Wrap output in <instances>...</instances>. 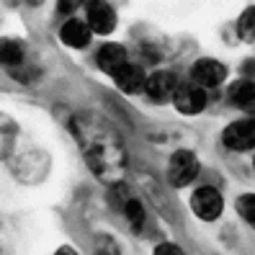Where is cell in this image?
<instances>
[{
	"instance_id": "3",
	"label": "cell",
	"mask_w": 255,
	"mask_h": 255,
	"mask_svg": "<svg viewBox=\"0 0 255 255\" xmlns=\"http://www.w3.org/2000/svg\"><path fill=\"white\" fill-rule=\"evenodd\" d=\"M191 209H193V214H196L199 219L214 222V219L222 214V209H224L222 193H219L214 186H201V188L193 191V196H191Z\"/></svg>"
},
{
	"instance_id": "16",
	"label": "cell",
	"mask_w": 255,
	"mask_h": 255,
	"mask_svg": "<svg viewBox=\"0 0 255 255\" xmlns=\"http://www.w3.org/2000/svg\"><path fill=\"white\" fill-rule=\"evenodd\" d=\"M93 255H122V250H119V245L109 235H101L98 243H96V253Z\"/></svg>"
},
{
	"instance_id": "5",
	"label": "cell",
	"mask_w": 255,
	"mask_h": 255,
	"mask_svg": "<svg viewBox=\"0 0 255 255\" xmlns=\"http://www.w3.org/2000/svg\"><path fill=\"white\" fill-rule=\"evenodd\" d=\"M222 142L227 144L235 152H248L255 144V122L253 119H240V122H232L222 134Z\"/></svg>"
},
{
	"instance_id": "2",
	"label": "cell",
	"mask_w": 255,
	"mask_h": 255,
	"mask_svg": "<svg viewBox=\"0 0 255 255\" xmlns=\"http://www.w3.org/2000/svg\"><path fill=\"white\" fill-rule=\"evenodd\" d=\"M199 175V157L191 149H178L168 162V181L175 188H186Z\"/></svg>"
},
{
	"instance_id": "6",
	"label": "cell",
	"mask_w": 255,
	"mask_h": 255,
	"mask_svg": "<svg viewBox=\"0 0 255 255\" xmlns=\"http://www.w3.org/2000/svg\"><path fill=\"white\" fill-rule=\"evenodd\" d=\"M191 78H193V85L204 88V91L206 88H217L227 78V67L222 62H217V59H199L191 67Z\"/></svg>"
},
{
	"instance_id": "11",
	"label": "cell",
	"mask_w": 255,
	"mask_h": 255,
	"mask_svg": "<svg viewBox=\"0 0 255 255\" xmlns=\"http://www.w3.org/2000/svg\"><path fill=\"white\" fill-rule=\"evenodd\" d=\"M96 62L106 75H114L119 67L127 65V49L122 44H103L96 54Z\"/></svg>"
},
{
	"instance_id": "12",
	"label": "cell",
	"mask_w": 255,
	"mask_h": 255,
	"mask_svg": "<svg viewBox=\"0 0 255 255\" xmlns=\"http://www.w3.org/2000/svg\"><path fill=\"white\" fill-rule=\"evenodd\" d=\"M59 39H62L67 47H72V49H83V47L91 44V28H88L85 21L72 18V21H67L62 28H59Z\"/></svg>"
},
{
	"instance_id": "10",
	"label": "cell",
	"mask_w": 255,
	"mask_h": 255,
	"mask_svg": "<svg viewBox=\"0 0 255 255\" xmlns=\"http://www.w3.org/2000/svg\"><path fill=\"white\" fill-rule=\"evenodd\" d=\"M114 83L119 85V91H124V93H139L142 88H144V70L137 67V65H124V67H119L114 75Z\"/></svg>"
},
{
	"instance_id": "7",
	"label": "cell",
	"mask_w": 255,
	"mask_h": 255,
	"mask_svg": "<svg viewBox=\"0 0 255 255\" xmlns=\"http://www.w3.org/2000/svg\"><path fill=\"white\" fill-rule=\"evenodd\" d=\"M175 85H178V80L173 72H155L144 80V93L152 103H168L173 98Z\"/></svg>"
},
{
	"instance_id": "18",
	"label": "cell",
	"mask_w": 255,
	"mask_h": 255,
	"mask_svg": "<svg viewBox=\"0 0 255 255\" xmlns=\"http://www.w3.org/2000/svg\"><path fill=\"white\" fill-rule=\"evenodd\" d=\"M152 255H183V250L178 248V245H173V243H162V245L155 248Z\"/></svg>"
},
{
	"instance_id": "19",
	"label": "cell",
	"mask_w": 255,
	"mask_h": 255,
	"mask_svg": "<svg viewBox=\"0 0 255 255\" xmlns=\"http://www.w3.org/2000/svg\"><path fill=\"white\" fill-rule=\"evenodd\" d=\"M54 255H78V253H75V248H70V245H62V248H59Z\"/></svg>"
},
{
	"instance_id": "4",
	"label": "cell",
	"mask_w": 255,
	"mask_h": 255,
	"mask_svg": "<svg viewBox=\"0 0 255 255\" xmlns=\"http://www.w3.org/2000/svg\"><path fill=\"white\" fill-rule=\"evenodd\" d=\"M170 101L175 103V109L181 114L196 116L206 109V91L199 88V85H193V83H178Z\"/></svg>"
},
{
	"instance_id": "13",
	"label": "cell",
	"mask_w": 255,
	"mask_h": 255,
	"mask_svg": "<svg viewBox=\"0 0 255 255\" xmlns=\"http://www.w3.org/2000/svg\"><path fill=\"white\" fill-rule=\"evenodd\" d=\"M227 98L235 103V106L240 109H253V101H255V88L250 80H237L230 85V91H227Z\"/></svg>"
},
{
	"instance_id": "8",
	"label": "cell",
	"mask_w": 255,
	"mask_h": 255,
	"mask_svg": "<svg viewBox=\"0 0 255 255\" xmlns=\"http://www.w3.org/2000/svg\"><path fill=\"white\" fill-rule=\"evenodd\" d=\"M88 28L91 34H111L116 28V13L109 3H88Z\"/></svg>"
},
{
	"instance_id": "14",
	"label": "cell",
	"mask_w": 255,
	"mask_h": 255,
	"mask_svg": "<svg viewBox=\"0 0 255 255\" xmlns=\"http://www.w3.org/2000/svg\"><path fill=\"white\" fill-rule=\"evenodd\" d=\"M23 62V44L16 39H0V65L16 67Z\"/></svg>"
},
{
	"instance_id": "9",
	"label": "cell",
	"mask_w": 255,
	"mask_h": 255,
	"mask_svg": "<svg viewBox=\"0 0 255 255\" xmlns=\"http://www.w3.org/2000/svg\"><path fill=\"white\" fill-rule=\"evenodd\" d=\"M114 191H116L119 201H122V212H124L127 222L131 224V230L139 232L144 227V206H142V201L137 196H131L127 186H116Z\"/></svg>"
},
{
	"instance_id": "17",
	"label": "cell",
	"mask_w": 255,
	"mask_h": 255,
	"mask_svg": "<svg viewBox=\"0 0 255 255\" xmlns=\"http://www.w3.org/2000/svg\"><path fill=\"white\" fill-rule=\"evenodd\" d=\"M253 16H255V8L250 5L243 13V18H240V36H243L245 41H253Z\"/></svg>"
},
{
	"instance_id": "1",
	"label": "cell",
	"mask_w": 255,
	"mask_h": 255,
	"mask_svg": "<svg viewBox=\"0 0 255 255\" xmlns=\"http://www.w3.org/2000/svg\"><path fill=\"white\" fill-rule=\"evenodd\" d=\"M78 134V142L85 152L88 165L93 168V173L103 181H111L122 173L127 162V149L122 139L116 137V131H111L106 124L96 122V119H80L72 127Z\"/></svg>"
},
{
	"instance_id": "15",
	"label": "cell",
	"mask_w": 255,
	"mask_h": 255,
	"mask_svg": "<svg viewBox=\"0 0 255 255\" xmlns=\"http://www.w3.org/2000/svg\"><path fill=\"white\" fill-rule=\"evenodd\" d=\"M237 212L245 222H250V224L255 222V196L253 193H245V196L237 199Z\"/></svg>"
}]
</instances>
